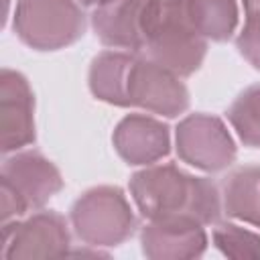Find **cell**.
Masks as SVG:
<instances>
[{
	"instance_id": "ffe728a7",
	"label": "cell",
	"mask_w": 260,
	"mask_h": 260,
	"mask_svg": "<svg viewBox=\"0 0 260 260\" xmlns=\"http://www.w3.org/2000/svg\"><path fill=\"white\" fill-rule=\"evenodd\" d=\"M83 6H98V4H102L104 0H79Z\"/></svg>"
},
{
	"instance_id": "277c9868",
	"label": "cell",
	"mask_w": 260,
	"mask_h": 260,
	"mask_svg": "<svg viewBox=\"0 0 260 260\" xmlns=\"http://www.w3.org/2000/svg\"><path fill=\"white\" fill-rule=\"evenodd\" d=\"M12 26L26 47L59 51L85 35L87 18L75 0H16Z\"/></svg>"
},
{
	"instance_id": "5bb4252c",
	"label": "cell",
	"mask_w": 260,
	"mask_h": 260,
	"mask_svg": "<svg viewBox=\"0 0 260 260\" xmlns=\"http://www.w3.org/2000/svg\"><path fill=\"white\" fill-rule=\"evenodd\" d=\"M219 193L221 207L230 217L260 228V165L230 171L219 185Z\"/></svg>"
},
{
	"instance_id": "5b68a950",
	"label": "cell",
	"mask_w": 260,
	"mask_h": 260,
	"mask_svg": "<svg viewBox=\"0 0 260 260\" xmlns=\"http://www.w3.org/2000/svg\"><path fill=\"white\" fill-rule=\"evenodd\" d=\"M140 55L156 61L179 77H189L201 67L207 55V39L189 24L175 0H162Z\"/></svg>"
},
{
	"instance_id": "9c48e42d",
	"label": "cell",
	"mask_w": 260,
	"mask_h": 260,
	"mask_svg": "<svg viewBox=\"0 0 260 260\" xmlns=\"http://www.w3.org/2000/svg\"><path fill=\"white\" fill-rule=\"evenodd\" d=\"M130 106L165 118H177L189 108V89L179 75L138 53L128 77Z\"/></svg>"
},
{
	"instance_id": "ba28073f",
	"label": "cell",
	"mask_w": 260,
	"mask_h": 260,
	"mask_svg": "<svg viewBox=\"0 0 260 260\" xmlns=\"http://www.w3.org/2000/svg\"><path fill=\"white\" fill-rule=\"evenodd\" d=\"M69 246L67 219L57 211H37L22 221L12 219L4 223L0 256L6 260L55 258L69 254Z\"/></svg>"
},
{
	"instance_id": "4fadbf2b",
	"label": "cell",
	"mask_w": 260,
	"mask_h": 260,
	"mask_svg": "<svg viewBox=\"0 0 260 260\" xmlns=\"http://www.w3.org/2000/svg\"><path fill=\"white\" fill-rule=\"evenodd\" d=\"M138 53L130 51H102L91 59L87 83L95 100L128 108V77Z\"/></svg>"
},
{
	"instance_id": "30bf717a",
	"label": "cell",
	"mask_w": 260,
	"mask_h": 260,
	"mask_svg": "<svg viewBox=\"0 0 260 260\" xmlns=\"http://www.w3.org/2000/svg\"><path fill=\"white\" fill-rule=\"evenodd\" d=\"M0 134L2 152H16L35 142V95L28 79L14 69L0 73Z\"/></svg>"
},
{
	"instance_id": "2e32d148",
	"label": "cell",
	"mask_w": 260,
	"mask_h": 260,
	"mask_svg": "<svg viewBox=\"0 0 260 260\" xmlns=\"http://www.w3.org/2000/svg\"><path fill=\"white\" fill-rule=\"evenodd\" d=\"M225 116L244 146L260 148V83L240 91Z\"/></svg>"
},
{
	"instance_id": "3957f363",
	"label": "cell",
	"mask_w": 260,
	"mask_h": 260,
	"mask_svg": "<svg viewBox=\"0 0 260 260\" xmlns=\"http://www.w3.org/2000/svg\"><path fill=\"white\" fill-rule=\"evenodd\" d=\"M63 189L59 169L37 150H16L0 169L2 221L18 219L30 209H41Z\"/></svg>"
},
{
	"instance_id": "ac0fdd59",
	"label": "cell",
	"mask_w": 260,
	"mask_h": 260,
	"mask_svg": "<svg viewBox=\"0 0 260 260\" xmlns=\"http://www.w3.org/2000/svg\"><path fill=\"white\" fill-rule=\"evenodd\" d=\"M236 49L254 69L260 71V12L246 14V22L236 37Z\"/></svg>"
},
{
	"instance_id": "9a60e30c",
	"label": "cell",
	"mask_w": 260,
	"mask_h": 260,
	"mask_svg": "<svg viewBox=\"0 0 260 260\" xmlns=\"http://www.w3.org/2000/svg\"><path fill=\"white\" fill-rule=\"evenodd\" d=\"M189 24L207 41H230L238 26L236 0H175Z\"/></svg>"
},
{
	"instance_id": "e0dca14e",
	"label": "cell",
	"mask_w": 260,
	"mask_h": 260,
	"mask_svg": "<svg viewBox=\"0 0 260 260\" xmlns=\"http://www.w3.org/2000/svg\"><path fill=\"white\" fill-rule=\"evenodd\" d=\"M213 244L215 248L230 258H260V234L250 232L238 223L221 221L213 228Z\"/></svg>"
},
{
	"instance_id": "6da1fadb",
	"label": "cell",
	"mask_w": 260,
	"mask_h": 260,
	"mask_svg": "<svg viewBox=\"0 0 260 260\" xmlns=\"http://www.w3.org/2000/svg\"><path fill=\"white\" fill-rule=\"evenodd\" d=\"M130 195L146 219L187 215L203 225L217 223L221 215L219 187L207 177H195L173 162L148 165L128 183Z\"/></svg>"
},
{
	"instance_id": "8fae6325",
	"label": "cell",
	"mask_w": 260,
	"mask_h": 260,
	"mask_svg": "<svg viewBox=\"0 0 260 260\" xmlns=\"http://www.w3.org/2000/svg\"><path fill=\"white\" fill-rule=\"evenodd\" d=\"M140 248L152 260H189L207 250V234L195 217L175 215L148 219L140 230Z\"/></svg>"
},
{
	"instance_id": "8992f818",
	"label": "cell",
	"mask_w": 260,
	"mask_h": 260,
	"mask_svg": "<svg viewBox=\"0 0 260 260\" xmlns=\"http://www.w3.org/2000/svg\"><path fill=\"white\" fill-rule=\"evenodd\" d=\"M162 0H104L93 6L91 28L102 45L142 53Z\"/></svg>"
},
{
	"instance_id": "7c38bea8",
	"label": "cell",
	"mask_w": 260,
	"mask_h": 260,
	"mask_svg": "<svg viewBox=\"0 0 260 260\" xmlns=\"http://www.w3.org/2000/svg\"><path fill=\"white\" fill-rule=\"evenodd\" d=\"M118 156L134 167H148L171 152V128L146 114L124 116L112 134Z\"/></svg>"
},
{
	"instance_id": "d6986e66",
	"label": "cell",
	"mask_w": 260,
	"mask_h": 260,
	"mask_svg": "<svg viewBox=\"0 0 260 260\" xmlns=\"http://www.w3.org/2000/svg\"><path fill=\"white\" fill-rule=\"evenodd\" d=\"M246 14H258L260 12V0H242Z\"/></svg>"
},
{
	"instance_id": "52a82bcc",
	"label": "cell",
	"mask_w": 260,
	"mask_h": 260,
	"mask_svg": "<svg viewBox=\"0 0 260 260\" xmlns=\"http://www.w3.org/2000/svg\"><path fill=\"white\" fill-rule=\"evenodd\" d=\"M177 154L189 167L205 173L228 169L238 154L236 142L221 118L211 114H189L175 130Z\"/></svg>"
},
{
	"instance_id": "7a4b0ae2",
	"label": "cell",
	"mask_w": 260,
	"mask_h": 260,
	"mask_svg": "<svg viewBox=\"0 0 260 260\" xmlns=\"http://www.w3.org/2000/svg\"><path fill=\"white\" fill-rule=\"evenodd\" d=\"M75 236L91 248L124 244L138 228L124 191L116 185H98L83 191L69 209Z\"/></svg>"
}]
</instances>
